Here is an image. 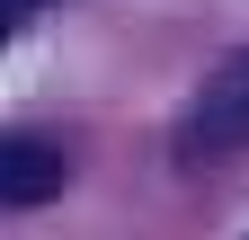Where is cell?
<instances>
[{
    "label": "cell",
    "mask_w": 249,
    "mask_h": 240,
    "mask_svg": "<svg viewBox=\"0 0 249 240\" xmlns=\"http://www.w3.org/2000/svg\"><path fill=\"white\" fill-rule=\"evenodd\" d=\"M178 142H187L196 160H213V152H249V53H231V63L196 89V107H187V134H178Z\"/></svg>",
    "instance_id": "6da1fadb"
},
{
    "label": "cell",
    "mask_w": 249,
    "mask_h": 240,
    "mask_svg": "<svg viewBox=\"0 0 249 240\" xmlns=\"http://www.w3.org/2000/svg\"><path fill=\"white\" fill-rule=\"evenodd\" d=\"M62 196V152L36 134H0V205L27 214V205H53Z\"/></svg>",
    "instance_id": "7a4b0ae2"
},
{
    "label": "cell",
    "mask_w": 249,
    "mask_h": 240,
    "mask_svg": "<svg viewBox=\"0 0 249 240\" xmlns=\"http://www.w3.org/2000/svg\"><path fill=\"white\" fill-rule=\"evenodd\" d=\"M9 27H18V0H0V45H9Z\"/></svg>",
    "instance_id": "3957f363"
}]
</instances>
